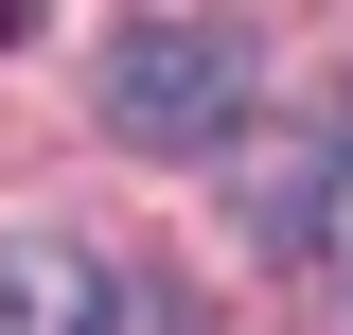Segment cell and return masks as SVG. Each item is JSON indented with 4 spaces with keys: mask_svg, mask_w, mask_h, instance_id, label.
<instances>
[{
    "mask_svg": "<svg viewBox=\"0 0 353 335\" xmlns=\"http://www.w3.org/2000/svg\"><path fill=\"white\" fill-rule=\"evenodd\" d=\"M230 124H248V18H124L106 36V141L212 159Z\"/></svg>",
    "mask_w": 353,
    "mask_h": 335,
    "instance_id": "cell-1",
    "label": "cell"
},
{
    "mask_svg": "<svg viewBox=\"0 0 353 335\" xmlns=\"http://www.w3.org/2000/svg\"><path fill=\"white\" fill-rule=\"evenodd\" d=\"M88 300H106V283H88L71 247H0V335H71Z\"/></svg>",
    "mask_w": 353,
    "mask_h": 335,
    "instance_id": "cell-2",
    "label": "cell"
},
{
    "mask_svg": "<svg viewBox=\"0 0 353 335\" xmlns=\"http://www.w3.org/2000/svg\"><path fill=\"white\" fill-rule=\"evenodd\" d=\"M248 230H265L283 265H301V247H318V176H265V194H248Z\"/></svg>",
    "mask_w": 353,
    "mask_h": 335,
    "instance_id": "cell-3",
    "label": "cell"
},
{
    "mask_svg": "<svg viewBox=\"0 0 353 335\" xmlns=\"http://www.w3.org/2000/svg\"><path fill=\"white\" fill-rule=\"evenodd\" d=\"M18 36H36V0H0V53H18Z\"/></svg>",
    "mask_w": 353,
    "mask_h": 335,
    "instance_id": "cell-4",
    "label": "cell"
}]
</instances>
